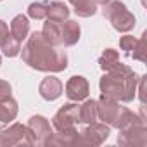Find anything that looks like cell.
I'll use <instances>...</instances> for the list:
<instances>
[{
	"instance_id": "1",
	"label": "cell",
	"mask_w": 147,
	"mask_h": 147,
	"mask_svg": "<svg viewBox=\"0 0 147 147\" xmlns=\"http://www.w3.org/2000/svg\"><path fill=\"white\" fill-rule=\"evenodd\" d=\"M19 54L23 55V61L36 71L61 73L67 67L66 52L57 50V47H52L50 43H47L42 31L31 33Z\"/></svg>"
},
{
	"instance_id": "2",
	"label": "cell",
	"mask_w": 147,
	"mask_h": 147,
	"mask_svg": "<svg viewBox=\"0 0 147 147\" xmlns=\"http://www.w3.org/2000/svg\"><path fill=\"white\" fill-rule=\"evenodd\" d=\"M137 75L126 64L118 62L100 78V92L102 95L119 100V102H131L137 92Z\"/></svg>"
},
{
	"instance_id": "3",
	"label": "cell",
	"mask_w": 147,
	"mask_h": 147,
	"mask_svg": "<svg viewBox=\"0 0 147 147\" xmlns=\"http://www.w3.org/2000/svg\"><path fill=\"white\" fill-rule=\"evenodd\" d=\"M97 118L102 119V123H106L113 128H118V130L130 126L137 119H144V118L137 116L135 113H131L128 107L119 106L118 100H113L106 95H100V99L97 100Z\"/></svg>"
},
{
	"instance_id": "4",
	"label": "cell",
	"mask_w": 147,
	"mask_h": 147,
	"mask_svg": "<svg viewBox=\"0 0 147 147\" xmlns=\"http://www.w3.org/2000/svg\"><path fill=\"white\" fill-rule=\"evenodd\" d=\"M102 14L106 19H109L113 28L119 33H128L135 28V16L119 0H111L109 4H106L102 9Z\"/></svg>"
},
{
	"instance_id": "5",
	"label": "cell",
	"mask_w": 147,
	"mask_h": 147,
	"mask_svg": "<svg viewBox=\"0 0 147 147\" xmlns=\"http://www.w3.org/2000/svg\"><path fill=\"white\" fill-rule=\"evenodd\" d=\"M31 133L26 125L14 123L0 130V147H16V145H33Z\"/></svg>"
},
{
	"instance_id": "6",
	"label": "cell",
	"mask_w": 147,
	"mask_h": 147,
	"mask_svg": "<svg viewBox=\"0 0 147 147\" xmlns=\"http://www.w3.org/2000/svg\"><path fill=\"white\" fill-rule=\"evenodd\" d=\"M118 144L125 147H144L147 144V130H145V119H137L130 126L119 130Z\"/></svg>"
},
{
	"instance_id": "7",
	"label": "cell",
	"mask_w": 147,
	"mask_h": 147,
	"mask_svg": "<svg viewBox=\"0 0 147 147\" xmlns=\"http://www.w3.org/2000/svg\"><path fill=\"white\" fill-rule=\"evenodd\" d=\"M76 123H80V106L75 102L64 104L52 118V125L55 131H66L71 128H76Z\"/></svg>"
},
{
	"instance_id": "8",
	"label": "cell",
	"mask_w": 147,
	"mask_h": 147,
	"mask_svg": "<svg viewBox=\"0 0 147 147\" xmlns=\"http://www.w3.org/2000/svg\"><path fill=\"white\" fill-rule=\"evenodd\" d=\"M109 133H111L109 125L94 121L80 131V145H92V147L102 145L109 138Z\"/></svg>"
},
{
	"instance_id": "9",
	"label": "cell",
	"mask_w": 147,
	"mask_h": 147,
	"mask_svg": "<svg viewBox=\"0 0 147 147\" xmlns=\"http://www.w3.org/2000/svg\"><path fill=\"white\" fill-rule=\"evenodd\" d=\"M28 130H30V133H31V138H33V142L35 144H40V145H43L45 144V140L50 137V133H52V128H50V123H49V119L47 118H43V116H40V114H35V116H31L30 119H28Z\"/></svg>"
},
{
	"instance_id": "10",
	"label": "cell",
	"mask_w": 147,
	"mask_h": 147,
	"mask_svg": "<svg viewBox=\"0 0 147 147\" xmlns=\"http://www.w3.org/2000/svg\"><path fill=\"white\" fill-rule=\"evenodd\" d=\"M90 94V85L83 76H71L66 83V95L73 102L85 100Z\"/></svg>"
},
{
	"instance_id": "11",
	"label": "cell",
	"mask_w": 147,
	"mask_h": 147,
	"mask_svg": "<svg viewBox=\"0 0 147 147\" xmlns=\"http://www.w3.org/2000/svg\"><path fill=\"white\" fill-rule=\"evenodd\" d=\"M80 24L73 19H66L61 23V43L64 47H73L80 40Z\"/></svg>"
},
{
	"instance_id": "12",
	"label": "cell",
	"mask_w": 147,
	"mask_h": 147,
	"mask_svg": "<svg viewBox=\"0 0 147 147\" xmlns=\"http://www.w3.org/2000/svg\"><path fill=\"white\" fill-rule=\"evenodd\" d=\"M38 92H40V97L45 99V100H55L61 97L62 94V82L55 76H47L42 80L40 87H38Z\"/></svg>"
},
{
	"instance_id": "13",
	"label": "cell",
	"mask_w": 147,
	"mask_h": 147,
	"mask_svg": "<svg viewBox=\"0 0 147 147\" xmlns=\"http://www.w3.org/2000/svg\"><path fill=\"white\" fill-rule=\"evenodd\" d=\"M18 111H19L18 102L12 97H9L5 100H0V130L5 128L9 123H12L16 119Z\"/></svg>"
},
{
	"instance_id": "14",
	"label": "cell",
	"mask_w": 147,
	"mask_h": 147,
	"mask_svg": "<svg viewBox=\"0 0 147 147\" xmlns=\"http://www.w3.org/2000/svg\"><path fill=\"white\" fill-rule=\"evenodd\" d=\"M11 35L18 40V42H23L28 38L30 35V21L24 14H18L12 23H11Z\"/></svg>"
},
{
	"instance_id": "15",
	"label": "cell",
	"mask_w": 147,
	"mask_h": 147,
	"mask_svg": "<svg viewBox=\"0 0 147 147\" xmlns=\"http://www.w3.org/2000/svg\"><path fill=\"white\" fill-rule=\"evenodd\" d=\"M69 18V7L59 0L55 2H47V19L49 21H55V23H62Z\"/></svg>"
},
{
	"instance_id": "16",
	"label": "cell",
	"mask_w": 147,
	"mask_h": 147,
	"mask_svg": "<svg viewBox=\"0 0 147 147\" xmlns=\"http://www.w3.org/2000/svg\"><path fill=\"white\" fill-rule=\"evenodd\" d=\"M42 35H43L45 42L50 43L52 47L62 45V43H61V23H55V21H49V19H47L45 24H43Z\"/></svg>"
},
{
	"instance_id": "17",
	"label": "cell",
	"mask_w": 147,
	"mask_h": 147,
	"mask_svg": "<svg viewBox=\"0 0 147 147\" xmlns=\"http://www.w3.org/2000/svg\"><path fill=\"white\" fill-rule=\"evenodd\" d=\"M97 121V100L85 99V102L80 106V123H94Z\"/></svg>"
},
{
	"instance_id": "18",
	"label": "cell",
	"mask_w": 147,
	"mask_h": 147,
	"mask_svg": "<svg viewBox=\"0 0 147 147\" xmlns=\"http://www.w3.org/2000/svg\"><path fill=\"white\" fill-rule=\"evenodd\" d=\"M69 4L75 7V12L80 18H90L97 12V4L94 0H69Z\"/></svg>"
},
{
	"instance_id": "19",
	"label": "cell",
	"mask_w": 147,
	"mask_h": 147,
	"mask_svg": "<svg viewBox=\"0 0 147 147\" xmlns=\"http://www.w3.org/2000/svg\"><path fill=\"white\" fill-rule=\"evenodd\" d=\"M118 62H119V54H118V50H114V49H106V50L102 52L100 59H99V66H100L102 71H109V69L114 67Z\"/></svg>"
},
{
	"instance_id": "20",
	"label": "cell",
	"mask_w": 147,
	"mask_h": 147,
	"mask_svg": "<svg viewBox=\"0 0 147 147\" xmlns=\"http://www.w3.org/2000/svg\"><path fill=\"white\" fill-rule=\"evenodd\" d=\"M131 50H133V54H131L133 59H137L140 62H147V33H144L142 38L135 42Z\"/></svg>"
},
{
	"instance_id": "21",
	"label": "cell",
	"mask_w": 147,
	"mask_h": 147,
	"mask_svg": "<svg viewBox=\"0 0 147 147\" xmlns=\"http://www.w3.org/2000/svg\"><path fill=\"white\" fill-rule=\"evenodd\" d=\"M2 49V52H4V55H7V57H16V55H19V52H21V42H18L12 35L4 42V45L0 47Z\"/></svg>"
},
{
	"instance_id": "22",
	"label": "cell",
	"mask_w": 147,
	"mask_h": 147,
	"mask_svg": "<svg viewBox=\"0 0 147 147\" xmlns=\"http://www.w3.org/2000/svg\"><path fill=\"white\" fill-rule=\"evenodd\" d=\"M28 16L33 19H45L47 18V2H33L28 7Z\"/></svg>"
},
{
	"instance_id": "23",
	"label": "cell",
	"mask_w": 147,
	"mask_h": 147,
	"mask_svg": "<svg viewBox=\"0 0 147 147\" xmlns=\"http://www.w3.org/2000/svg\"><path fill=\"white\" fill-rule=\"evenodd\" d=\"M135 42H137V38H133V36H130V35H125V36L119 38V49H121L125 54H131V49H133Z\"/></svg>"
},
{
	"instance_id": "24",
	"label": "cell",
	"mask_w": 147,
	"mask_h": 147,
	"mask_svg": "<svg viewBox=\"0 0 147 147\" xmlns=\"http://www.w3.org/2000/svg\"><path fill=\"white\" fill-rule=\"evenodd\" d=\"M9 97H12V88H11V85H9L5 80H0V100H5V99H9Z\"/></svg>"
},
{
	"instance_id": "25",
	"label": "cell",
	"mask_w": 147,
	"mask_h": 147,
	"mask_svg": "<svg viewBox=\"0 0 147 147\" xmlns=\"http://www.w3.org/2000/svg\"><path fill=\"white\" fill-rule=\"evenodd\" d=\"M9 36H11V31H9V26H7V23L0 19V47L4 45V42H5Z\"/></svg>"
},
{
	"instance_id": "26",
	"label": "cell",
	"mask_w": 147,
	"mask_h": 147,
	"mask_svg": "<svg viewBox=\"0 0 147 147\" xmlns=\"http://www.w3.org/2000/svg\"><path fill=\"white\" fill-rule=\"evenodd\" d=\"M145 78L147 76H140V88H138V97L142 104H145Z\"/></svg>"
},
{
	"instance_id": "27",
	"label": "cell",
	"mask_w": 147,
	"mask_h": 147,
	"mask_svg": "<svg viewBox=\"0 0 147 147\" xmlns=\"http://www.w3.org/2000/svg\"><path fill=\"white\" fill-rule=\"evenodd\" d=\"M94 2L97 4V5H106V4H109L111 0H94Z\"/></svg>"
},
{
	"instance_id": "28",
	"label": "cell",
	"mask_w": 147,
	"mask_h": 147,
	"mask_svg": "<svg viewBox=\"0 0 147 147\" xmlns=\"http://www.w3.org/2000/svg\"><path fill=\"white\" fill-rule=\"evenodd\" d=\"M0 64H2V55H0Z\"/></svg>"
},
{
	"instance_id": "29",
	"label": "cell",
	"mask_w": 147,
	"mask_h": 147,
	"mask_svg": "<svg viewBox=\"0 0 147 147\" xmlns=\"http://www.w3.org/2000/svg\"><path fill=\"white\" fill-rule=\"evenodd\" d=\"M0 2H2V0H0Z\"/></svg>"
}]
</instances>
